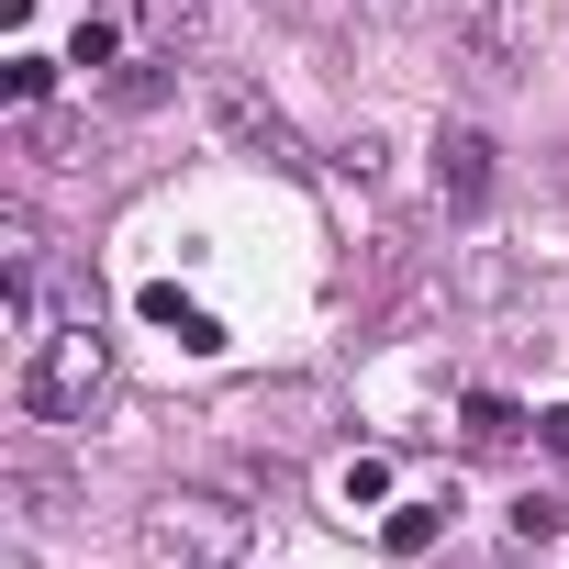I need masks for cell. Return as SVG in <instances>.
Listing matches in <instances>:
<instances>
[{"label":"cell","mask_w":569,"mask_h":569,"mask_svg":"<svg viewBox=\"0 0 569 569\" xmlns=\"http://www.w3.org/2000/svg\"><path fill=\"white\" fill-rule=\"evenodd\" d=\"M101 391H112V336H101V325L46 313V325L23 336V380H12L23 425H90V402H101Z\"/></svg>","instance_id":"6da1fadb"},{"label":"cell","mask_w":569,"mask_h":569,"mask_svg":"<svg viewBox=\"0 0 569 569\" xmlns=\"http://www.w3.org/2000/svg\"><path fill=\"white\" fill-rule=\"evenodd\" d=\"M146 558L157 569H246V513L223 491H157L146 502Z\"/></svg>","instance_id":"7a4b0ae2"},{"label":"cell","mask_w":569,"mask_h":569,"mask_svg":"<svg viewBox=\"0 0 569 569\" xmlns=\"http://www.w3.org/2000/svg\"><path fill=\"white\" fill-rule=\"evenodd\" d=\"M325 413H336V391H313V380H279V391H234L223 402V436H246V447H313L325 436Z\"/></svg>","instance_id":"3957f363"},{"label":"cell","mask_w":569,"mask_h":569,"mask_svg":"<svg viewBox=\"0 0 569 569\" xmlns=\"http://www.w3.org/2000/svg\"><path fill=\"white\" fill-rule=\"evenodd\" d=\"M491 179H502V168H491V134H480V123H436V190H447L458 212H480Z\"/></svg>","instance_id":"277c9868"},{"label":"cell","mask_w":569,"mask_h":569,"mask_svg":"<svg viewBox=\"0 0 569 569\" xmlns=\"http://www.w3.org/2000/svg\"><path fill=\"white\" fill-rule=\"evenodd\" d=\"M212 123H223L234 146H257L268 168H302V134H291V123H279V112H268L257 90H212Z\"/></svg>","instance_id":"5b68a950"},{"label":"cell","mask_w":569,"mask_h":569,"mask_svg":"<svg viewBox=\"0 0 569 569\" xmlns=\"http://www.w3.org/2000/svg\"><path fill=\"white\" fill-rule=\"evenodd\" d=\"M146 325H168V336H179L190 358H212V347H223V325H212L201 302H179V291H168V279H157V291H146Z\"/></svg>","instance_id":"8992f818"},{"label":"cell","mask_w":569,"mask_h":569,"mask_svg":"<svg viewBox=\"0 0 569 569\" xmlns=\"http://www.w3.org/2000/svg\"><path fill=\"white\" fill-rule=\"evenodd\" d=\"M458 436H469V447H513V436H525V413H513L502 391H469V402H458Z\"/></svg>","instance_id":"52a82bcc"},{"label":"cell","mask_w":569,"mask_h":569,"mask_svg":"<svg viewBox=\"0 0 569 569\" xmlns=\"http://www.w3.org/2000/svg\"><path fill=\"white\" fill-rule=\"evenodd\" d=\"M380 536H391L402 558H425V547L447 536V502H391V513H380Z\"/></svg>","instance_id":"ba28073f"},{"label":"cell","mask_w":569,"mask_h":569,"mask_svg":"<svg viewBox=\"0 0 569 569\" xmlns=\"http://www.w3.org/2000/svg\"><path fill=\"white\" fill-rule=\"evenodd\" d=\"M68 68H90V79H101V68H123V23H112V12H90V23L68 34Z\"/></svg>","instance_id":"9c48e42d"},{"label":"cell","mask_w":569,"mask_h":569,"mask_svg":"<svg viewBox=\"0 0 569 569\" xmlns=\"http://www.w3.org/2000/svg\"><path fill=\"white\" fill-rule=\"evenodd\" d=\"M168 79H179L168 57H123V68H112V101H123V112H146V101H168Z\"/></svg>","instance_id":"30bf717a"},{"label":"cell","mask_w":569,"mask_h":569,"mask_svg":"<svg viewBox=\"0 0 569 569\" xmlns=\"http://www.w3.org/2000/svg\"><path fill=\"white\" fill-rule=\"evenodd\" d=\"M57 68H68V57H12V68H0V90H12V112H46Z\"/></svg>","instance_id":"8fae6325"},{"label":"cell","mask_w":569,"mask_h":569,"mask_svg":"<svg viewBox=\"0 0 569 569\" xmlns=\"http://www.w3.org/2000/svg\"><path fill=\"white\" fill-rule=\"evenodd\" d=\"M558 525H569V502H547V491H525V502L502 513V536H513V547H547Z\"/></svg>","instance_id":"7c38bea8"},{"label":"cell","mask_w":569,"mask_h":569,"mask_svg":"<svg viewBox=\"0 0 569 569\" xmlns=\"http://www.w3.org/2000/svg\"><path fill=\"white\" fill-rule=\"evenodd\" d=\"M358 502H391V458H347V513Z\"/></svg>","instance_id":"4fadbf2b"},{"label":"cell","mask_w":569,"mask_h":569,"mask_svg":"<svg viewBox=\"0 0 569 569\" xmlns=\"http://www.w3.org/2000/svg\"><path fill=\"white\" fill-rule=\"evenodd\" d=\"M536 436H547V447L569 458V402H558V413H536Z\"/></svg>","instance_id":"5bb4252c"},{"label":"cell","mask_w":569,"mask_h":569,"mask_svg":"<svg viewBox=\"0 0 569 569\" xmlns=\"http://www.w3.org/2000/svg\"><path fill=\"white\" fill-rule=\"evenodd\" d=\"M358 12H369V23H402V12H425V0H358Z\"/></svg>","instance_id":"9a60e30c"},{"label":"cell","mask_w":569,"mask_h":569,"mask_svg":"<svg viewBox=\"0 0 569 569\" xmlns=\"http://www.w3.org/2000/svg\"><path fill=\"white\" fill-rule=\"evenodd\" d=\"M558 190H569V157H558Z\"/></svg>","instance_id":"2e32d148"},{"label":"cell","mask_w":569,"mask_h":569,"mask_svg":"<svg viewBox=\"0 0 569 569\" xmlns=\"http://www.w3.org/2000/svg\"><path fill=\"white\" fill-rule=\"evenodd\" d=\"M12 569H34V558H12Z\"/></svg>","instance_id":"e0dca14e"}]
</instances>
